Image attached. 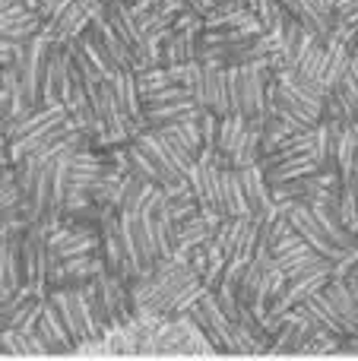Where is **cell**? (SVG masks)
<instances>
[{"label": "cell", "mask_w": 358, "mask_h": 361, "mask_svg": "<svg viewBox=\"0 0 358 361\" xmlns=\"http://www.w3.org/2000/svg\"><path fill=\"white\" fill-rule=\"evenodd\" d=\"M105 169H108V162H101L86 146L70 156V184H67V200H63L61 216H70V212L95 203L92 193H95V187H99V178L105 175Z\"/></svg>", "instance_id": "cell-1"}, {"label": "cell", "mask_w": 358, "mask_h": 361, "mask_svg": "<svg viewBox=\"0 0 358 361\" xmlns=\"http://www.w3.org/2000/svg\"><path fill=\"white\" fill-rule=\"evenodd\" d=\"M99 250L108 263V273L121 276L124 282H137L140 276H143V269H140V263L133 260L130 247H127V241H124L118 212H111V216L101 222V247Z\"/></svg>", "instance_id": "cell-2"}, {"label": "cell", "mask_w": 358, "mask_h": 361, "mask_svg": "<svg viewBox=\"0 0 358 361\" xmlns=\"http://www.w3.org/2000/svg\"><path fill=\"white\" fill-rule=\"evenodd\" d=\"M190 317L197 320V326H200L203 333H206V339L216 345L219 352H232V330H235V320L226 314V307L219 305V298H216V292L209 288L206 295H203L200 301H197L194 307H190Z\"/></svg>", "instance_id": "cell-3"}, {"label": "cell", "mask_w": 358, "mask_h": 361, "mask_svg": "<svg viewBox=\"0 0 358 361\" xmlns=\"http://www.w3.org/2000/svg\"><path fill=\"white\" fill-rule=\"evenodd\" d=\"M101 273H108V263H105V257H101V250H95V254L67 257V260L51 263V273H48V292H51V288L82 286V282L99 279Z\"/></svg>", "instance_id": "cell-4"}, {"label": "cell", "mask_w": 358, "mask_h": 361, "mask_svg": "<svg viewBox=\"0 0 358 361\" xmlns=\"http://www.w3.org/2000/svg\"><path fill=\"white\" fill-rule=\"evenodd\" d=\"M283 206V212L289 216V222H292V228L298 231V235L304 238V241L311 244V247L317 250L321 257H327V260H342V254L346 250L342 247H336L333 241H330V235L323 231V225L317 222V216L311 212V206L308 203H279Z\"/></svg>", "instance_id": "cell-5"}, {"label": "cell", "mask_w": 358, "mask_h": 361, "mask_svg": "<svg viewBox=\"0 0 358 361\" xmlns=\"http://www.w3.org/2000/svg\"><path fill=\"white\" fill-rule=\"evenodd\" d=\"M133 143L140 146V149L146 152V159L152 162V169H156L159 175V184H175V180L187 178V165H181L175 156H171V149L165 146L162 133L152 130V127H143V130H137V137H133Z\"/></svg>", "instance_id": "cell-6"}, {"label": "cell", "mask_w": 358, "mask_h": 361, "mask_svg": "<svg viewBox=\"0 0 358 361\" xmlns=\"http://www.w3.org/2000/svg\"><path fill=\"white\" fill-rule=\"evenodd\" d=\"M203 108L197 105V99H171V102H146L143 105V118L140 124L152 127V130H165V127H178L187 121H200Z\"/></svg>", "instance_id": "cell-7"}, {"label": "cell", "mask_w": 358, "mask_h": 361, "mask_svg": "<svg viewBox=\"0 0 358 361\" xmlns=\"http://www.w3.org/2000/svg\"><path fill=\"white\" fill-rule=\"evenodd\" d=\"M118 219H121V231H124V241H127V247H130L133 260L140 263L143 273H149V269L159 263V254H156V244H152L143 219H140V212L137 209H118Z\"/></svg>", "instance_id": "cell-8"}, {"label": "cell", "mask_w": 358, "mask_h": 361, "mask_svg": "<svg viewBox=\"0 0 358 361\" xmlns=\"http://www.w3.org/2000/svg\"><path fill=\"white\" fill-rule=\"evenodd\" d=\"M194 99L200 108L216 111L219 118L232 114V102H228V89H226V67L203 63L200 80H197V86H194Z\"/></svg>", "instance_id": "cell-9"}, {"label": "cell", "mask_w": 358, "mask_h": 361, "mask_svg": "<svg viewBox=\"0 0 358 361\" xmlns=\"http://www.w3.org/2000/svg\"><path fill=\"white\" fill-rule=\"evenodd\" d=\"M38 333H42L44 345H48V355H67V352H76V343L70 336L67 324H63L57 305L51 301V295H44L42 301V314H38Z\"/></svg>", "instance_id": "cell-10"}, {"label": "cell", "mask_w": 358, "mask_h": 361, "mask_svg": "<svg viewBox=\"0 0 358 361\" xmlns=\"http://www.w3.org/2000/svg\"><path fill=\"white\" fill-rule=\"evenodd\" d=\"M44 19L32 10L25 0H13L0 10V38H13V42H29L35 32H42Z\"/></svg>", "instance_id": "cell-11"}, {"label": "cell", "mask_w": 358, "mask_h": 361, "mask_svg": "<svg viewBox=\"0 0 358 361\" xmlns=\"http://www.w3.org/2000/svg\"><path fill=\"white\" fill-rule=\"evenodd\" d=\"M108 82H111V92L118 99V105L127 114H133L137 121L143 118V95H140V86H137V73L130 67H121L108 76Z\"/></svg>", "instance_id": "cell-12"}, {"label": "cell", "mask_w": 358, "mask_h": 361, "mask_svg": "<svg viewBox=\"0 0 358 361\" xmlns=\"http://www.w3.org/2000/svg\"><path fill=\"white\" fill-rule=\"evenodd\" d=\"M222 212L226 216H254L238 169H222Z\"/></svg>", "instance_id": "cell-13"}, {"label": "cell", "mask_w": 358, "mask_h": 361, "mask_svg": "<svg viewBox=\"0 0 358 361\" xmlns=\"http://www.w3.org/2000/svg\"><path fill=\"white\" fill-rule=\"evenodd\" d=\"M92 32L99 35V42L105 44V51L111 54V61L118 63V67H130V70H133V48L127 44V38L121 35V32L114 29V25L108 23L105 16L95 19V23H92Z\"/></svg>", "instance_id": "cell-14"}, {"label": "cell", "mask_w": 358, "mask_h": 361, "mask_svg": "<svg viewBox=\"0 0 358 361\" xmlns=\"http://www.w3.org/2000/svg\"><path fill=\"white\" fill-rule=\"evenodd\" d=\"M25 42H13V38H0V70L10 67V63H16L19 51H23Z\"/></svg>", "instance_id": "cell-15"}, {"label": "cell", "mask_w": 358, "mask_h": 361, "mask_svg": "<svg viewBox=\"0 0 358 361\" xmlns=\"http://www.w3.org/2000/svg\"><path fill=\"white\" fill-rule=\"evenodd\" d=\"M358 13V0H336V16H352Z\"/></svg>", "instance_id": "cell-16"}, {"label": "cell", "mask_w": 358, "mask_h": 361, "mask_svg": "<svg viewBox=\"0 0 358 361\" xmlns=\"http://www.w3.org/2000/svg\"><path fill=\"white\" fill-rule=\"evenodd\" d=\"M349 73H352L355 80H358V57H355V54H352V63H349Z\"/></svg>", "instance_id": "cell-17"}, {"label": "cell", "mask_w": 358, "mask_h": 361, "mask_svg": "<svg viewBox=\"0 0 358 361\" xmlns=\"http://www.w3.org/2000/svg\"><path fill=\"white\" fill-rule=\"evenodd\" d=\"M352 54L358 57V38H355V44H352Z\"/></svg>", "instance_id": "cell-18"}, {"label": "cell", "mask_w": 358, "mask_h": 361, "mask_svg": "<svg viewBox=\"0 0 358 361\" xmlns=\"http://www.w3.org/2000/svg\"><path fill=\"white\" fill-rule=\"evenodd\" d=\"M0 241H4V231H0Z\"/></svg>", "instance_id": "cell-19"}, {"label": "cell", "mask_w": 358, "mask_h": 361, "mask_svg": "<svg viewBox=\"0 0 358 361\" xmlns=\"http://www.w3.org/2000/svg\"><path fill=\"white\" fill-rule=\"evenodd\" d=\"M238 4H247V0H238Z\"/></svg>", "instance_id": "cell-20"}]
</instances>
